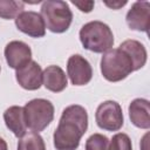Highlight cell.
Wrapping results in <instances>:
<instances>
[{"mask_svg": "<svg viewBox=\"0 0 150 150\" xmlns=\"http://www.w3.org/2000/svg\"><path fill=\"white\" fill-rule=\"evenodd\" d=\"M25 2L15 0H0V18L11 20L15 19L23 12Z\"/></svg>", "mask_w": 150, "mask_h": 150, "instance_id": "obj_17", "label": "cell"}, {"mask_svg": "<svg viewBox=\"0 0 150 150\" xmlns=\"http://www.w3.org/2000/svg\"><path fill=\"white\" fill-rule=\"evenodd\" d=\"M4 121L6 127L18 137L21 138L27 130L25 116H23V108L19 105H12L7 108L4 112Z\"/></svg>", "mask_w": 150, "mask_h": 150, "instance_id": "obj_14", "label": "cell"}, {"mask_svg": "<svg viewBox=\"0 0 150 150\" xmlns=\"http://www.w3.org/2000/svg\"><path fill=\"white\" fill-rule=\"evenodd\" d=\"M130 29L148 33L150 26V4L148 1H136L125 16Z\"/></svg>", "mask_w": 150, "mask_h": 150, "instance_id": "obj_9", "label": "cell"}, {"mask_svg": "<svg viewBox=\"0 0 150 150\" xmlns=\"http://www.w3.org/2000/svg\"><path fill=\"white\" fill-rule=\"evenodd\" d=\"M109 138L102 134H94L86 141V150H109Z\"/></svg>", "mask_w": 150, "mask_h": 150, "instance_id": "obj_18", "label": "cell"}, {"mask_svg": "<svg viewBox=\"0 0 150 150\" xmlns=\"http://www.w3.org/2000/svg\"><path fill=\"white\" fill-rule=\"evenodd\" d=\"M88 128L87 110L79 104L67 107L60 117L54 131V146L56 150H76L81 137Z\"/></svg>", "mask_w": 150, "mask_h": 150, "instance_id": "obj_1", "label": "cell"}, {"mask_svg": "<svg viewBox=\"0 0 150 150\" xmlns=\"http://www.w3.org/2000/svg\"><path fill=\"white\" fill-rule=\"evenodd\" d=\"M73 5H75L81 12L89 13L94 7V1H73Z\"/></svg>", "mask_w": 150, "mask_h": 150, "instance_id": "obj_20", "label": "cell"}, {"mask_svg": "<svg viewBox=\"0 0 150 150\" xmlns=\"http://www.w3.org/2000/svg\"><path fill=\"white\" fill-rule=\"evenodd\" d=\"M82 46L94 53H105L114 45V34L110 27L102 21H90L80 29Z\"/></svg>", "mask_w": 150, "mask_h": 150, "instance_id": "obj_3", "label": "cell"}, {"mask_svg": "<svg viewBox=\"0 0 150 150\" xmlns=\"http://www.w3.org/2000/svg\"><path fill=\"white\" fill-rule=\"evenodd\" d=\"M120 48L125 50L129 54V56L131 57V60L134 62L135 71L141 69L142 67H144V64L146 62V50H145V47L139 41L125 40L124 42H122L120 45Z\"/></svg>", "mask_w": 150, "mask_h": 150, "instance_id": "obj_15", "label": "cell"}, {"mask_svg": "<svg viewBox=\"0 0 150 150\" xmlns=\"http://www.w3.org/2000/svg\"><path fill=\"white\" fill-rule=\"evenodd\" d=\"M5 57L8 66L15 70L32 61L30 47L22 41H11L5 47Z\"/></svg>", "mask_w": 150, "mask_h": 150, "instance_id": "obj_10", "label": "cell"}, {"mask_svg": "<svg viewBox=\"0 0 150 150\" xmlns=\"http://www.w3.org/2000/svg\"><path fill=\"white\" fill-rule=\"evenodd\" d=\"M15 26L30 38H42L46 34V25L41 14L33 11L20 13L15 18Z\"/></svg>", "mask_w": 150, "mask_h": 150, "instance_id": "obj_8", "label": "cell"}, {"mask_svg": "<svg viewBox=\"0 0 150 150\" xmlns=\"http://www.w3.org/2000/svg\"><path fill=\"white\" fill-rule=\"evenodd\" d=\"M18 150H46L45 141L38 132L25 134L18 143Z\"/></svg>", "mask_w": 150, "mask_h": 150, "instance_id": "obj_16", "label": "cell"}, {"mask_svg": "<svg viewBox=\"0 0 150 150\" xmlns=\"http://www.w3.org/2000/svg\"><path fill=\"white\" fill-rule=\"evenodd\" d=\"M18 83L26 90H36L42 86V70L38 62L29 61L15 73Z\"/></svg>", "mask_w": 150, "mask_h": 150, "instance_id": "obj_11", "label": "cell"}, {"mask_svg": "<svg viewBox=\"0 0 150 150\" xmlns=\"http://www.w3.org/2000/svg\"><path fill=\"white\" fill-rule=\"evenodd\" d=\"M131 123L141 129L150 128V104L145 98H135L129 105Z\"/></svg>", "mask_w": 150, "mask_h": 150, "instance_id": "obj_12", "label": "cell"}, {"mask_svg": "<svg viewBox=\"0 0 150 150\" xmlns=\"http://www.w3.org/2000/svg\"><path fill=\"white\" fill-rule=\"evenodd\" d=\"M104 4L108 7H111L112 9H118L120 7H123L124 5H127V1H115V2H108V1H105Z\"/></svg>", "mask_w": 150, "mask_h": 150, "instance_id": "obj_21", "label": "cell"}, {"mask_svg": "<svg viewBox=\"0 0 150 150\" xmlns=\"http://www.w3.org/2000/svg\"><path fill=\"white\" fill-rule=\"evenodd\" d=\"M135 71L134 62L122 48L107 50L101 59V73L107 81L118 82Z\"/></svg>", "mask_w": 150, "mask_h": 150, "instance_id": "obj_2", "label": "cell"}, {"mask_svg": "<svg viewBox=\"0 0 150 150\" xmlns=\"http://www.w3.org/2000/svg\"><path fill=\"white\" fill-rule=\"evenodd\" d=\"M26 127L33 132H40L46 129L54 118V105L45 98H34L23 107Z\"/></svg>", "mask_w": 150, "mask_h": 150, "instance_id": "obj_5", "label": "cell"}, {"mask_svg": "<svg viewBox=\"0 0 150 150\" xmlns=\"http://www.w3.org/2000/svg\"><path fill=\"white\" fill-rule=\"evenodd\" d=\"M0 150H8V149H7V143H6V141H5L4 138H1V137H0Z\"/></svg>", "mask_w": 150, "mask_h": 150, "instance_id": "obj_22", "label": "cell"}, {"mask_svg": "<svg viewBox=\"0 0 150 150\" xmlns=\"http://www.w3.org/2000/svg\"><path fill=\"white\" fill-rule=\"evenodd\" d=\"M0 70H1V68H0Z\"/></svg>", "mask_w": 150, "mask_h": 150, "instance_id": "obj_23", "label": "cell"}, {"mask_svg": "<svg viewBox=\"0 0 150 150\" xmlns=\"http://www.w3.org/2000/svg\"><path fill=\"white\" fill-rule=\"evenodd\" d=\"M67 75L59 66H48L42 71V84L53 93H60L67 87Z\"/></svg>", "mask_w": 150, "mask_h": 150, "instance_id": "obj_13", "label": "cell"}, {"mask_svg": "<svg viewBox=\"0 0 150 150\" xmlns=\"http://www.w3.org/2000/svg\"><path fill=\"white\" fill-rule=\"evenodd\" d=\"M67 74L74 86H84L90 82L93 77V69L87 59L75 54L68 59Z\"/></svg>", "mask_w": 150, "mask_h": 150, "instance_id": "obj_7", "label": "cell"}, {"mask_svg": "<svg viewBox=\"0 0 150 150\" xmlns=\"http://www.w3.org/2000/svg\"><path fill=\"white\" fill-rule=\"evenodd\" d=\"M95 120L98 128L107 131L120 130L124 122L122 108L115 101L102 102L96 109Z\"/></svg>", "mask_w": 150, "mask_h": 150, "instance_id": "obj_6", "label": "cell"}, {"mask_svg": "<svg viewBox=\"0 0 150 150\" xmlns=\"http://www.w3.org/2000/svg\"><path fill=\"white\" fill-rule=\"evenodd\" d=\"M41 16L46 28L56 34L64 33L73 21V13L68 4L61 0L43 1L41 6Z\"/></svg>", "mask_w": 150, "mask_h": 150, "instance_id": "obj_4", "label": "cell"}, {"mask_svg": "<svg viewBox=\"0 0 150 150\" xmlns=\"http://www.w3.org/2000/svg\"><path fill=\"white\" fill-rule=\"evenodd\" d=\"M109 150H132L130 137L123 132L114 135L109 143Z\"/></svg>", "mask_w": 150, "mask_h": 150, "instance_id": "obj_19", "label": "cell"}]
</instances>
